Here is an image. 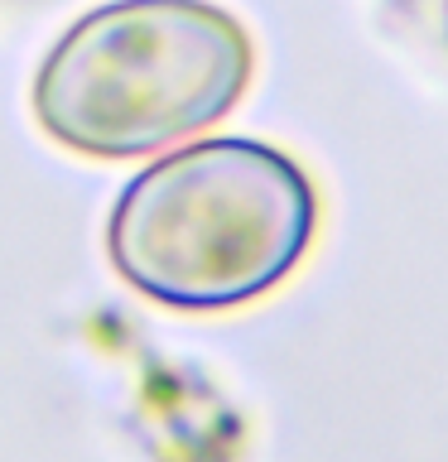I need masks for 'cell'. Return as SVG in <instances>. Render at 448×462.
Wrapping results in <instances>:
<instances>
[{
  "instance_id": "cell-1",
  "label": "cell",
  "mask_w": 448,
  "mask_h": 462,
  "mask_svg": "<svg viewBox=\"0 0 448 462\" xmlns=\"http://www.w3.org/2000/svg\"><path fill=\"white\" fill-rule=\"evenodd\" d=\"M318 231L313 179L260 140L183 144L121 188L107 255L135 294L183 313L280 289Z\"/></svg>"
},
{
  "instance_id": "cell-2",
  "label": "cell",
  "mask_w": 448,
  "mask_h": 462,
  "mask_svg": "<svg viewBox=\"0 0 448 462\" xmlns=\"http://www.w3.org/2000/svg\"><path fill=\"white\" fill-rule=\"evenodd\" d=\"M251 39L208 0H111L34 72L43 135L87 159H140L217 125L251 82Z\"/></svg>"
}]
</instances>
